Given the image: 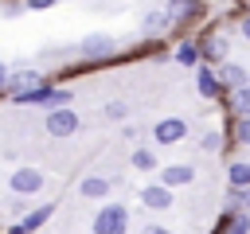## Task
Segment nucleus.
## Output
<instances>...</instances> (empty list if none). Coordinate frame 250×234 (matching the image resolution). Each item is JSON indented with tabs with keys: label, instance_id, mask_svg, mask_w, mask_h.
I'll list each match as a JSON object with an SVG mask.
<instances>
[{
	"label": "nucleus",
	"instance_id": "obj_6",
	"mask_svg": "<svg viewBox=\"0 0 250 234\" xmlns=\"http://www.w3.org/2000/svg\"><path fill=\"white\" fill-rule=\"evenodd\" d=\"M47 136H74L82 129V117L70 109V105H59V109H47V121H43Z\"/></svg>",
	"mask_w": 250,
	"mask_h": 234
},
{
	"label": "nucleus",
	"instance_id": "obj_28",
	"mask_svg": "<svg viewBox=\"0 0 250 234\" xmlns=\"http://www.w3.org/2000/svg\"><path fill=\"white\" fill-rule=\"evenodd\" d=\"M8 78H12V66L0 62V94H8Z\"/></svg>",
	"mask_w": 250,
	"mask_h": 234
},
{
	"label": "nucleus",
	"instance_id": "obj_32",
	"mask_svg": "<svg viewBox=\"0 0 250 234\" xmlns=\"http://www.w3.org/2000/svg\"><path fill=\"white\" fill-rule=\"evenodd\" d=\"M246 12H250V8H246Z\"/></svg>",
	"mask_w": 250,
	"mask_h": 234
},
{
	"label": "nucleus",
	"instance_id": "obj_27",
	"mask_svg": "<svg viewBox=\"0 0 250 234\" xmlns=\"http://www.w3.org/2000/svg\"><path fill=\"white\" fill-rule=\"evenodd\" d=\"M238 35L250 43V12H242V20H238Z\"/></svg>",
	"mask_w": 250,
	"mask_h": 234
},
{
	"label": "nucleus",
	"instance_id": "obj_4",
	"mask_svg": "<svg viewBox=\"0 0 250 234\" xmlns=\"http://www.w3.org/2000/svg\"><path fill=\"white\" fill-rule=\"evenodd\" d=\"M94 234H125L129 230V207L125 203H105L98 214H94Z\"/></svg>",
	"mask_w": 250,
	"mask_h": 234
},
{
	"label": "nucleus",
	"instance_id": "obj_25",
	"mask_svg": "<svg viewBox=\"0 0 250 234\" xmlns=\"http://www.w3.org/2000/svg\"><path fill=\"white\" fill-rule=\"evenodd\" d=\"M105 117H109V121H125V117H129V105H125V101H109V105H105Z\"/></svg>",
	"mask_w": 250,
	"mask_h": 234
},
{
	"label": "nucleus",
	"instance_id": "obj_17",
	"mask_svg": "<svg viewBox=\"0 0 250 234\" xmlns=\"http://www.w3.org/2000/svg\"><path fill=\"white\" fill-rule=\"evenodd\" d=\"M109 191H113V183L105 176H86L78 183V195H86V199H109Z\"/></svg>",
	"mask_w": 250,
	"mask_h": 234
},
{
	"label": "nucleus",
	"instance_id": "obj_18",
	"mask_svg": "<svg viewBox=\"0 0 250 234\" xmlns=\"http://www.w3.org/2000/svg\"><path fill=\"white\" fill-rule=\"evenodd\" d=\"M234 117H250V82L238 86V90H227V101H223Z\"/></svg>",
	"mask_w": 250,
	"mask_h": 234
},
{
	"label": "nucleus",
	"instance_id": "obj_21",
	"mask_svg": "<svg viewBox=\"0 0 250 234\" xmlns=\"http://www.w3.org/2000/svg\"><path fill=\"white\" fill-rule=\"evenodd\" d=\"M227 211H250V187H227Z\"/></svg>",
	"mask_w": 250,
	"mask_h": 234
},
{
	"label": "nucleus",
	"instance_id": "obj_14",
	"mask_svg": "<svg viewBox=\"0 0 250 234\" xmlns=\"http://www.w3.org/2000/svg\"><path fill=\"white\" fill-rule=\"evenodd\" d=\"M141 203H145L148 211H168V207H172V187L148 183V187H141Z\"/></svg>",
	"mask_w": 250,
	"mask_h": 234
},
{
	"label": "nucleus",
	"instance_id": "obj_16",
	"mask_svg": "<svg viewBox=\"0 0 250 234\" xmlns=\"http://www.w3.org/2000/svg\"><path fill=\"white\" fill-rule=\"evenodd\" d=\"M227 187H250V156H234L227 164Z\"/></svg>",
	"mask_w": 250,
	"mask_h": 234
},
{
	"label": "nucleus",
	"instance_id": "obj_22",
	"mask_svg": "<svg viewBox=\"0 0 250 234\" xmlns=\"http://www.w3.org/2000/svg\"><path fill=\"white\" fill-rule=\"evenodd\" d=\"M156 164H160V160H156L152 148H133V168H137V172H152Z\"/></svg>",
	"mask_w": 250,
	"mask_h": 234
},
{
	"label": "nucleus",
	"instance_id": "obj_31",
	"mask_svg": "<svg viewBox=\"0 0 250 234\" xmlns=\"http://www.w3.org/2000/svg\"><path fill=\"white\" fill-rule=\"evenodd\" d=\"M238 4H242V8H250V0H238Z\"/></svg>",
	"mask_w": 250,
	"mask_h": 234
},
{
	"label": "nucleus",
	"instance_id": "obj_23",
	"mask_svg": "<svg viewBox=\"0 0 250 234\" xmlns=\"http://www.w3.org/2000/svg\"><path fill=\"white\" fill-rule=\"evenodd\" d=\"M230 133H234V140H238L242 148H250V117H234V121H230Z\"/></svg>",
	"mask_w": 250,
	"mask_h": 234
},
{
	"label": "nucleus",
	"instance_id": "obj_15",
	"mask_svg": "<svg viewBox=\"0 0 250 234\" xmlns=\"http://www.w3.org/2000/svg\"><path fill=\"white\" fill-rule=\"evenodd\" d=\"M211 234H250V211H227Z\"/></svg>",
	"mask_w": 250,
	"mask_h": 234
},
{
	"label": "nucleus",
	"instance_id": "obj_10",
	"mask_svg": "<svg viewBox=\"0 0 250 234\" xmlns=\"http://www.w3.org/2000/svg\"><path fill=\"white\" fill-rule=\"evenodd\" d=\"M215 70H219V82H223V90H238V86H246V82H250V66H242V62H234V58L219 62Z\"/></svg>",
	"mask_w": 250,
	"mask_h": 234
},
{
	"label": "nucleus",
	"instance_id": "obj_3",
	"mask_svg": "<svg viewBox=\"0 0 250 234\" xmlns=\"http://www.w3.org/2000/svg\"><path fill=\"white\" fill-rule=\"evenodd\" d=\"M164 12H168L172 31H184V27H191V23H199V20L207 16V4H203V0H168Z\"/></svg>",
	"mask_w": 250,
	"mask_h": 234
},
{
	"label": "nucleus",
	"instance_id": "obj_2",
	"mask_svg": "<svg viewBox=\"0 0 250 234\" xmlns=\"http://www.w3.org/2000/svg\"><path fill=\"white\" fill-rule=\"evenodd\" d=\"M74 55H78L82 62H90V66H102V62L117 58V39H113V35H105V31H94V35L78 39Z\"/></svg>",
	"mask_w": 250,
	"mask_h": 234
},
{
	"label": "nucleus",
	"instance_id": "obj_29",
	"mask_svg": "<svg viewBox=\"0 0 250 234\" xmlns=\"http://www.w3.org/2000/svg\"><path fill=\"white\" fill-rule=\"evenodd\" d=\"M141 234H176V230H168V226H145Z\"/></svg>",
	"mask_w": 250,
	"mask_h": 234
},
{
	"label": "nucleus",
	"instance_id": "obj_30",
	"mask_svg": "<svg viewBox=\"0 0 250 234\" xmlns=\"http://www.w3.org/2000/svg\"><path fill=\"white\" fill-rule=\"evenodd\" d=\"M4 234H27V226H23V222H12V226H8Z\"/></svg>",
	"mask_w": 250,
	"mask_h": 234
},
{
	"label": "nucleus",
	"instance_id": "obj_20",
	"mask_svg": "<svg viewBox=\"0 0 250 234\" xmlns=\"http://www.w3.org/2000/svg\"><path fill=\"white\" fill-rule=\"evenodd\" d=\"M51 214H55V203H43V207H31L20 222H23V226H27V234H31V230H39L43 222H51Z\"/></svg>",
	"mask_w": 250,
	"mask_h": 234
},
{
	"label": "nucleus",
	"instance_id": "obj_24",
	"mask_svg": "<svg viewBox=\"0 0 250 234\" xmlns=\"http://www.w3.org/2000/svg\"><path fill=\"white\" fill-rule=\"evenodd\" d=\"M199 148H203V152H219V148H223V133H219V129H211V133H203V140H199Z\"/></svg>",
	"mask_w": 250,
	"mask_h": 234
},
{
	"label": "nucleus",
	"instance_id": "obj_11",
	"mask_svg": "<svg viewBox=\"0 0 250 234\" xmlns=\"http://www.w3.org/2000/svg\"><path fill=\"white\" fill-rule=\"evenodd\" d=\"M195 179V164H164L160 168V183L164 187H188Z\"/></svg>",
	"mask_w": 250,
	"mask_h": 234
},
{
	"label": "nucleus",
	"instance_id": "obj_9",
	"mask_svg": "<svg viewBox=\"0 0 250 234\" xmlns=\"http://www.w3.org/2000/svg\"><path fill=\"white\" fill-rule=\"evenodd\" d=\"M184 136H188V121L184 117H164V121L152 125V140L156 144H180Z\"/></svg>",
	"mask_w": 250,
	"mask_h": 234
},
{
	"label": "nucleus",
	"instance_id": "obj_12",
	"mask_svg": "<svg viewBox=\"0 0 250 234\" xmlns=\"http://www.w3.org/2000/svg\"><path fill=\"white\" fill-rule=\"evenodd\" d=\"M141 31H145V39H160V35H168V31H172V23H168V12H164V8H152V12H145V20H141Z\"/></svg>",
	"mask_w": 250,
	"mask_h": 234
},
{
	"label": "nucleus",
	"instance_id": "obj_13",
	"mask_svg": "<svg viewBox=\"0 0 250 234\" xmlns=\"http://www.w3.org/2000/svg\"><path fill=\"white\" fill-rule=\"evenodd\" d=\"M43 82H51L43 70H12V78H8V94H23V90H35V86H43Z\"/></svg>",
	"mask_w": 250,
	"mask_h": 234
},
{
	"label": "nucleus",
	"instance_id": "obj_8",
	"mask_svg": "<svg viewBox=\"0 0 250 234\" xmlns=\"http://www.w3.org/2000/svg\"><path fill=\"white\" fill-rule=\"evenodd\" d=\"M195 90H199V98H207V101L227 98V90H223V82H219V70H215L211 62H199V66H195Z\"/></svg>",
	"mask_w": 250,
	"mask_h": 234
},
{
	"label": "nucleus",
	"instance_id": "obj_7",
	"mask_svg": "<svg viewBox=\"0 0 250 234\" xmlns=\"http://www.w3.org/2000/svg\"><path fill=\"white\" fill-rule=\"evenodd\" d=\"M43 183H47V176H43L35 164H20V168L8 176L12 195H39V191H43Z\"/></svg>",
	"mask_w": 250,
	"mask_h": 234
},
{
	"label": "nucleus",
	"instance_id": "obj_26",
	"mask_svg": "<svg viewBox=\"0 0 250 234\" xmlns=\"http://www.w3.org/2000/svg\"><path fill=\"white\" fill-rule=\"evenodd\" d=\"M20 4H23L27 12H47V8H55L59 0H20Z\"/></svg>",
	"mask_w": 250,
	"mask_h": 234
},
{
	"label": "nucleus",
	"instance_id": "obj_1",
	"mask_svg": "<svg viewBox=\"0 0 250 234\" xmlns=\"http://www.w3.org/2000/svg\"><path fill=\"white\" fill-rule=\"evenodd\" d=\"M16 105H43V109H59V105H70L74 94L66 86H55V82H43L35 90H23V94H12Z\"/></svg>",
	"mask_w": 250,
	"mask_h": 234
},
{
	"label": "nucleus",
	"instance_id": "obj_19",
	"mask_svg": "<svg viewBox=\"0 0 250 234\" xmlns=\"http://www.w3.org/2000/svg\"><path fill=\"white\" fill-rule=\"evenodd\" d=\"M176 62L180 66H199L203 58H199V43L195 39H180L176 43Z\"/></svg>",
	"mask_w": 250,
	"mask_h": 234
},
{
	"label": "nucleus",
	"instance_id": "obj_5",
	"mask_svg": "<svg viewBox=\"0 0 250 234\" xmlns=\"http://www.w3.org/2000/svg\"><path fill=\"white\" fill-rule=\"evenodd\" d=\"M195 43H199V58H203V62H211V66H219V62H227V58H230V39H227L219 27H207Z\"/></svg>",
	"mask_w": 250,
	"mask_h": 234
}]
</instances>
